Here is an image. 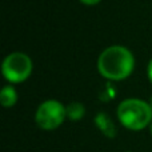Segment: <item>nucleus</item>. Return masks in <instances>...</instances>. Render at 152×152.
<instances>
[{"mask_svg":"<svg viewBox=\"0 0 152 152\" xmlns=\"http://www.w3.org/2000/svg\"><path fill=\"white\" fill-rule=\"evenodd\" d=\"M147 75H148V79H150V81L152 83V59L150 60V63H148V67H147Z\"/></svg>","mask_w":152,"mask_h":152,"instance_id":"6e6552de","label":"nucleus"},{"mask_svg":"<svg viewBox=\"0 0 152 152\" xmlns=\"http://www.w3.org/2000/svg\"><path fill=\"white\" fill-rule=\"evenodd\" d=\"M32 60L23 52H12L4 59L1 66L3 76L11 83H21L31 76Z\"/></svg>","mask_w":152,"mask_h":152,"instance_id":"7ed1b4c3","label":"nucleus"},{"mask_svg":"<svg viewBox=\"0 0 152 152\" xmlns=\"http://www.w3.org/2000/svg\"><path fill=\"white\" fill-rule=\"evenodd\" d=\"M67 118L66 107L58 100H45L37 107L35 120L42 129L52 131L63 124Z\"/></svg>","mask_w":152,"mask_h":152,"instance_id":"20e7f679","label":"nucleus"},{"mask_svg":"<svg viewBox=\"0 0 152 152\" xmlns=\"http://www.w3.org/2000/svg\"><path fill=\"white\" fill-rule=\"evenodd\" d=\"M16 102H18V92H16V89L11 86L3 87L1 94H0V103H1L3 107L11 108L16 104Z\"/></svg>","mask_w":152,"mask_h":152,"instance_id":"423d86ee","label":"nucleus"},{"mask_svg":"<svg viewBox=\"0 0 152 152\" xmlns=\"http://www.w3.org/2000/svg\"><path fill=\"white\" fill-rule=\"evenodd\" d=\"M150 104H151V107H152V97H151V102H150Z\"/></svg>","mask_w":152,"mask_h":152,"instance_id":"9d476101","label":"nucleus"},{"mask_svg":"<svg viewBox=\"0 0 152 152\" xmlns=\"http://www.w3.org/2000/svg\"><path fill=\"white\" fill-rule=\"evenodd\" d=\"M134 67L135 59L132 52L121 45L105 48L97 59V69L100 75L113 81L127 79L132 74Z\"/></svg>","mask_w":152,"mask_h":152,"instance_id":"f257e3e1","label":"nucleus"},{"mask_svg":"<svg viewBox=\"0 0 152 152\" xmlns=\"http://www.w3.org/2000/svg\"><path fill=\"white\" fill-rule=\"evenodd\" d=\"M95 124L97 126V128L103 132L107 137H115L116 135V128H115V124L113 121L110 119V116H107L105 113L100 112L95 116Z\"/></svg>","mask_w":152,"mask_h":152,"instance_id":"39448f33","label":"nucleus"},{"mask_svg":"<svg viewBox=\"0 0 152 152\" xmlns=\"http://www.w3.org/2000/svg\"><path fill=\"white\" fill-rule=\"evenodd\" d=\"M67 111V118L71 119V120H80L81 118L86 113V107H84L81 103H71L66 107Z\"/></svg>","mask_w":152,"mask_h":152,"instance_id":"0eeeda50","label":"nucleus"},{"mask_svg":"<svg viewBox=\"0 0 152 152\" xmlns=\"http://www.w3.org/2000/svg\"><path fill=\"white\" fill-rule=\"evenodd\" d=\"M127 152H129V151H127Z\"/></svg>","mask_w":152,"mask_h":152,"instance_id":"f8f14e48","label":"nucleus"},{"mask_svg":"<svg viewBox=\"0 0 152 152\" xmlns=\"http://www.w3.org/2000/svg\"><path fill=\"white\" fill-rule=\"evenodd\" d=\"M118 119L131 131L144 129L152 120V107L140 99H126L118 107Z\"/></svg>","mask_w":152,"mask_h":152,"instance_id":"f03ea898","label":"nucleus"},{"mask_svg":"<svg viewBox=\"0 0 152 152\" xmlns=\"http://www.w3.org/2000/svg\"><path fill=\"white\" fill-rule=\"evenodd\" d=\"M80 1L86 5H95V4H97V3H100L102 0H80Z\"/></svg>","mask_w":152,"mask_h":152,"instance_id":"1a4fd4ad","label":"nucleus"},{"mask_svg":"<svg viewBox=\"0 0 152 152\" xmlns=\"http://www.w3.org/2000/svg\"><path fill=\"white\" fill-rule=\"evenodd\" d=\"M151 135H152V124H151Z\"/></svg>","mask_w":152,"mask_h":152,"instance_id":"9b49d317","label":"nucleus"}]
</instances>
